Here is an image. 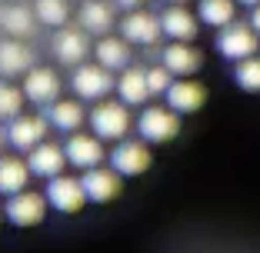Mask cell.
<instances>
[{
	"label": "cell",
	"instance_id": "4316f807",
	"mask_svg": "<svg viewBox=\"0 0 260 253\" xmlns=\"http://www.w3.org/2000/svg\"><path fill=\"white\" fill-rule=\"evenodd\" d=\"M234 84L247 93H260V57L257 54L237 60V67H234Z\"/></svg>",
	"mask_w": 260,
	"mask_h": 253
},
{
	"label": "cell",
	"instance_id": "4fadbf2b",
	"mask_svg": "<svg viewBox=\"0 0 260 253\" xmlns=\"http://www.w3.org/2000/svg\"><path fill=\"white\" fill-rule=\"evenodd\" d=\"M50 47H54V57L60 63H67V67H77V63H84L87 57H90V40H87V30H77V27H57L54 40H50Z\"/></svg>",
	"mask_w": 260,
	"mask_h": 253
},
{
	"label": "cell",
	"instance_id": "603a6c76",
	"mask_svg": "<svg viewBox=\"0 0 260 253\" xmlns=\"http://www.w3.org/2000/svg\"><path fill=\"white\" fill-rule=\"evenodd\" d=\"M90 54L97 57V63H104V67L114 74V70H123L130 63V44L123 37H110V33H104V37L93 44Z\"/></svg>",
	"mask_w": 260,
	"mask_h": 253
},
{
	"label": "cell",
	"instance_id": "7a4b0ae2",
	"mask_svg": "<svg viewBox=\"0 0 260 253\" xmlns=\"http://www.w3.org/2000/svg\"><path fill=\"white\" fill-rule=\"evenodd\" d=\"M137 133L147 140V143H170V140L180 133V114L174 107H147L140 110L137 117Z\"/></svg>",
	"mask_w": 260,
	"mask_h": 253
},
{
	"label": "cell",
	"instance_id": "83f0119b",
	"mask_svg": "<svg viewBox=\"0 0 260 253\" xmlns=\"http://www.w3.org/2000/svg\"><path fill=\"white\" fill-rule=\"evenodd\" d=\"M23 90L20 87H14L7 77L0 80V120H10V117L23 114Z\"/></svg>",
	"mask_w": 260,
	"mask_h": 253
},
{
	"label": "cell",
	"instance_id": "3957f363",
	"mask_svg": "<svg viewBox=\"0 0 260 253\" xmlns=\"http://www.w3.org/2000/svg\"><path fill=\"white\" fill-rule=\"evenodd\" d=\"M260 50V33L244 20H230L217 30V54L223 60H244V57Z\"/></svg>",
	"mask_w": 260,
	"mask_h": 253
},
{
	"label": "cell",
	"instance_id": "f546056e",
	"mask_svg": "<svg viewBox=\"0 0 260 253\" xmlns=\"http://www.w3.org/2000/svg\"><path fill=\"white\" fill-rule=\"evenodd\" d=\"M250 27L260 33V4H253V14H250Z\"/></svg>",
	"mask_w": 260,
	"mask_h": 253
},
{
	"label": "cell",
	"instance_id": "7c38bea8",
	"mask_svg": "<svg viewBox=\"0 0 260 253\" xmlns=\"http://www.w3.org/2000/svg\"><path fill=\"white\" fill-rule=\"evenodd\" d=\"M23 97L30 100V103H37V107H47V103H54L57 97H60V77H57V70L50 67H37L34 63L27 74H23Z\"/></svg>",
	"mask_w": 260,
	"mask_h": 253
},
{
	"label": "cell",
	"instance_id": "30bf717a",
	"mask_svg": "<svg viewBox=\"0 0 260 253\" xmlns=\"http://www.w3.org/2000/svg\"><path fill=\"white\" fill-rule=\"evenodd\" d=\"M120 37L127 40V44H137V47H153L157 40H160V17L157 14H147V10L134 7L127 10V17H123L120 23Z\"/></svg>",
	"mask_w": 260,
	"mask_h": 253
},
{
	"label": "cell",
	"instance_id": "836d02e7",
	"mask_svg": "<svg viewBox=\"0 0 260 253\" xmlns=\"http://www.w3.org/2000/svg\"><path fill=\"white\" fill-rule=\"evenodd\" d=\"M4 140H7V137H4V130H0V150H4Z\"/></svg>",
	"mask_w": 260,
	"mask_h": 253
},
{
	"label": "cell",
	"instance_id": "277c9868",
	"mask_svg": "<svg viewBox=\"0 0 260 253\" xmlns=\"http://www.w3.org/2000/svg\"><path fill=\"white\" fill-rule=\"evenodd\" d=\"M107 160H110V167H114L120 176H140V173L150 170L153 157H150V143H147L144 137H140V140L123 137V140L114 143V150L107 154Z\"/></svg>",
	"mask_w": 260,
	"mask_h": 253
},
{
	"label": "cell",
	"instance_id": "1f68e13d",
	"mask_svg": "<svg viewBox=\"0 0 260 253\" xmlns=\"http://www.w3.org/2000/svg\"><path fill=\"white\" fill-rule=\"evenodd\" d=\"M237 4H247V7H253V4H260V0H237Z\"/></svg>",
	"mask_w": 260,
	"mask_h": 253
},
{
	"label": "cell",
	"instance_id": "52a82bcc",
	"mask_svg": "<svg viewBox=\"0 0 260 253\" xmlns=\"http://www.w3.org/2000/svg\"><path fill=\"white\" fill-rule=\"evenodd\" d=\"M44 197L57 213H80L84 203H87V193H84V187H80V180H77V176H67V173L50 176Z\"/></svg>",
	"mask_w": 260,
	"mask_h": 253
},
{
	"label": "cell",
	"instance_id": "ac0fdd59",
	"mask_svg": "<svg viewBox=\"0 0 260 253\" xmlns=\"http://www.w3.org/2000/svg\"><path fill=\"white\" fill-rule=\"evenodd\" d=\"M114 90H117V97H120L127 107H144L147 100L153 97L150 84H147V70L144 67H134V63H127V67L120 70Z\"/></svg>",
	"mask_w": 260,
	"mask_h": 253
},
{
	"label": "cell",
	"instance_id": "cb8c5ba5",
	"mask_svg": "<svg viewBox=\"0 0 260 253\" xmlns=\"http://www.w3.org/2000/svg\"><path fill=\"white\" fill-rule=\"evenodd\" d=\"M30 187V167L20 157H0V193L10 197V193Z\"/></svg>",
	"mask_w": 260,
	"mask_h": 253
},
{
	"label": "cell",
	"instance_id": "5bb4252c",
	"mask_svg": "<svg viewBox=\"0 0 260 253\" xmlns=\"http://www.w3.org/2000/svg\"><path fill=\"white\" fill-rule=\"evenodd\" d=\"M27 167H30V176L50 180V176L63 173V167H67V154H63V147L54 143V140H40L37 147L27 150Z\"/></svg>",
	"mask_w": 260,
	"mask_h": 253
},
{
	"label": "cell",
	"instance_id": "9c48e42d",
	"mask_svg": "<svg viewBox=\"0 0 260 253\" xmlns=\"http://www.w3.org/2000/svg\"><path fill=\"white\" fill-rule=\"evenodd\" d=\"M63 154H67V163L74 170H80V173L107 160V154H104V140H100L97 133H80V130H74L67 137Z\"/></svg>",
	"mask_w": 260,
	"mask_h": 253
},
{
	"label": "cell",
	"instance_id": "e0dca14e",
	"mask_svg": "<svg viewBox=\"0 0 260 253\" xmlns=\"http://www.w3.org/2000/svg\"><path fill=\"white\" fill-rule=\"evenodd\" d=\"M164 100H167V107H174L177 114H197L207 103V90H204V84H197L190 77H174V84L167 87Z\"/></svg>",
	"mask_w": 260,
	"mask_h": 253
},
{
	"label": "cell",
	"instance_id": "d6986e66",
	"mask_svg": "<svg viewBox=\"0 0 260 253\" xmlns=\"http://www.w3.org/2000/svg\"><path fill=\"white\" fill-rule=\"evenodd\" d=\"M40 20L34 14V7H23V4H4L0 7V30H7V37H20L30 40L37 33Z\"/></svg>",
	"mask_w": 260,
	"mask_h": 253
},
{
	"label": "cell",
	"instance_id": "e575fe53",
	"mask_svg": "<svg viewBox=\"0 0 260 253\" xmlns=\"http://www.w3.org/2000/svg\"><path fill=\"white\" fill-rule=\"evenodd\" d=\"M0 220H4V207H0Z\"/></svg>",
	"mask_w": 260,
	"mask_h": 253
},
{
	"label": "cell",
	"instance_id": "2e32d148",
	"mask_svg": "<svg viewBox=\"0 0 260 253\" xmlns=\"http://www.w3.org/2000/svg\"><path fill=\"white\" fill-rule=\"evenodd\" d=\"M160 63L174 74V77H193L204 67V54L197 47H190V40H174L160 50Z\"/></svg>",
	"mask_w": 260,
	"mask_h": 253
},
{
	"label": "cell",
	"instance_id": "5b68a950",
	"mask_svg": "<svg viewBox=\"0 0 260 253\" xmlns=\"http://www.w3.org/2000/svg\"><path fill=\"white\" fill-rule=\"evenodd\" d=\"M47 197L37 190H17L7 197V203H4V216H7L14 227H37V223H44L47 216Z\"/></svg>",
	"mask_w": 260,
	"mask_h": 253
},
{
	"label": "cell",
	"instance_id": "8fae6325",
	"mask_svg": "<svg viewBox=\"0 0 260 253\" xmlns=\"http://www.w3.org/2000/svg\"><path fill=\"white\" fill-rule=\"evenodd\" d=\"M47 130H50V123H47V117H34V114H17L7 120V143L14 147V150H30V147H37L40 140H47Z\"/></svg>",
	"mask_w": 260,
	"mask_h": 253
},
{
	"label": "cell",
	"instance_id": "ba28073f",
	"mask_svg": "<svg viewBox=\"0 0 260 253\" xmlns=\"http://www.w3.org/2000/svg\"><path fill=\"white\" fill-rule=\"evenodd\" d=\"M80 187H84V193H87V203H110V200L120 197L123 176L117 173L114 167H104V163H97V167L84 170V176H80Z\"/></svg>",
	"mask_w": 260,
	"mask_h": 253
},
{
	"label": "cell",
	"instance_id": "7402d4cb",
	"mask_svg": "<svg viewBox=\"0 0 260 253\" xmlns=\"http://www.w3.org/2000/svg\"><path fill=\"white\" fill-rule=\"evenodd\" d=\"M77 20H80V27H84L87 33H97V37H104V33H110L117 27L114 10H110L104 0H84L80 10H77Z\"/></svg>",
	"mask_w": 260,
	"mask_h": 253
},
{
	"label": "cell",
	"instance_id": "6da1fadb",
	"mask_svg": "<svg viewBox=\"0 0 260 253\" xmlns=\"http://www.w3.org/2000/svg\"><path fill=\"white\" fill-rule=\"evenodd\" d=\"M90 130L104 143H117L130 133V110L123 100H100V107L90 110Z\"/></svg>",
	"mask_w": 260,
	"mask_h": 253
},
{
	"label": "cell",
	"instance_id": "44dd1931",
	"mask_svg": "<svg viewBox=\"0 0 260 253\" xmlns=\"http://www.w3.org/2000/svg\"><path fill=\"white\" fill-rule=\"evenodd\" d=\"M44 117H47V123H50L54 130L74 133V130H80V123H84V107H80L77 100H60L57 97L54 103L44 107Z\"/></svg>",
	"mask_w": 260,
	"mask_h": 253
},
{
	"label": "cell",
	"instance_id": "484cf974",
	"mask_svg": "<svg viewBox=\"0 0 260 253\" xmlns=\"http://www.w3.org/2000/svg\"><path fill=\"white\" fill-rule=\"evenodd\" d=\"M34 14L40 27H63L70 20V0H34Z\"/></svg>",
	"mask_w": 260,
	"mask_h": 253
},
{
	"label": "cell",
	"instance_id": "d4e9b609",
	"mask_svg": "<svg viewBox=\"0 0 260 253\" xmlns=\"http://www.w3.org/2000/svg\"><path fill=\"white\" fill-rule=\"evenodd\" d=\"M197 20L220 30L230 20H237V4H234V0H200L197 4Z\"/></svg>",
	"mask_w": 260,
	"mask_h": 253
},
{
	"label": "cell",
	"instance_id": "f1b7e54d",
	"mask_svg": "<svg viewBox=\"0 0 260 253\" xmlns=\"http://www.w3.org/2000/svg\"><path fill=\"white\" fill-rule=\"evenodd\" d=\"M147 84H150V93L153 97H164L167 93V87L174 84V74H170L167 67H147Z\"/></svg>",
	"mask_w": 260,
	"mask_h": 253
},
{
	"label": "cell",
	"instance_id": "9a60e30c",
	"mask_svg": "<svg viewBox=\"0 0 260 253\" xmlns=\"http://www.w3.org/2000/svg\"><path fill=\"white\" fill-rule=\"evenodd\" d=\"M37 63L30 44H23L20 37H4L0 40V77H23L27 70Z\"/></svg>",
	"mask_w": 260,
	"mask_h": 253
},
{
	"label": "cell",
	"instance_id": "4dcf8cb0",
	"mask_svg": "<svg viewBox=\"0 0 260 253\" xmlns=\"http://www.w3.org/2000/svg\"><path fill=\"white\" fill-rule=\"evenodd\" d=\"M114 4H120L123 10H134V7H140V4H144V0H114Z\"/></svg>",
	"mask_w": 260,
	"mask_h": 253
},
{
	"label": "cell",
	"instance_id": "ffe728a7",
	"mask_svg": "<svg viewBox=\"0 0 260 253\" xmlns=\"http://www.w3.org/2000/svg\"><path fill=\"white\" fill-rule=\"evenodd\" d=\"M197 23V14H190L187 4H167V10L160 14V30L170 40H193L200 33Z\"/></svg>",
	"mask_w": 260,
	"mask_h": 253
},
{
	"label": "cell",
	"instance_id": "d6a6232c",
	"mask_svg": "<svg viewBox=\"0 0 260 253\" xmlns=\"http://www.w3.org/2000/svg\"><path fill=\"white\" fill-rule=\"evenodd\" d=\"M164 4H187V0H164Z\"/></svg>",
	"mask_w": 260,
	"mask_h": 253
},
{
	"label": "cell",
	"instance_id": "8992f818",
	"mask_svg": "<svg viewBox=\"0 0 260 253\" xmlns=\"http://www.w3.org/2000/svg\"><path fill=\"white\" fill-rule=\"evenodd\" d=\"M117 80L110 77V70L104 63H77L74 77H70V90L80 100H104L114 90Z\"/></svg>",
	"mask_w": 260,
	"mask_h": 253
}]
</instances>
